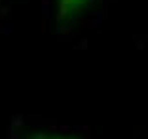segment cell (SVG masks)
<instances>
[{
  "label": "cell",
  "instance_id": "2",
  "mask_svg": "<svg viewBox=\"0 0 148 139\" xmlns=\"http://www.w3.org/2000/svg\"><path fill=\"white\" fill-rule=\"evenodd\" d=\"M27 139H78L76 135L70 133H55V131H36V133L29 135Z\"/></svg>",
  "mask_w": 148,
  "mask_h": 139
},
{
  "label": "cell",
  "instance_id": "1",
  "mask_svg": "<svg viewBox=\"0 0 148 139\" xmlns=\"http://www.w3.org/2000/svg\"><path fill=\"white\" fill-rule=\"evenodd\" d=\"M55 2V17L59 25H72L95 0H53Z\"/></svg>",
  "mask_w": 148,
  "mask_h": 139
}]
</instances>
